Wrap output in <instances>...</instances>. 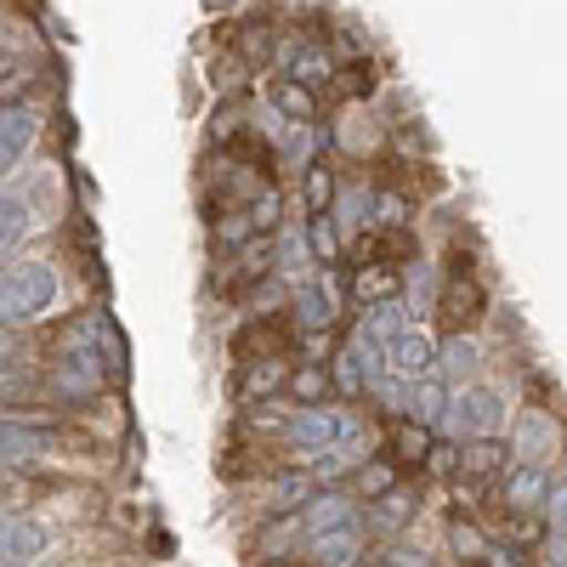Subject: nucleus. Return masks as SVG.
<instances>
[{
  "label": "nucleus",
  "mask_w": 567,
  "mask_h": 567,
  "mask_svg": "<svg viewBox=\"0 0 567 567\" xmlns=\"http://www.w3.org/2000/svg\"><path fill=\"white\" fill-rule=\"evenodd\" d=\"M505 409H511V403L499 398V386L471 381V386H454L443 425L454 432V443H471V437H499V420H505Z\"/></svg>",
  "instance_id": "1"
},
{
  "label": "nucleus",
  "mask_w": 567,
  "mask_h": 567,
  "mask_svg": "<svg viewBox=\"0 0 567 567\" xmlns=\"http://www.w3.org/2000/svg\"><path fill=\"white\" fill-rule=\"evenodd\" d=\"M301 341V329H296V318L290 312H272V318H245L239 329H233V358L239 363H256V358H284Z\"/></svg>",
  "instance_id": "2"
},
{
  "label": "nucleus",
  "mask_w": 567,
  "mask_h": 567,
  "mask_svg": "<svg viewBox=\"0 0 567 567\" xmlns=\"http://www.w3.org/2000/svg\"><path fill=\"white\" fill-rule=\"evenodd\" d=\"M52 301H58V272L45 267V261H18V267L7 272V318H12V323L40 318Z\"/></svg>",
  "instance_id": "3"
},
{
  "label": "nucleus",
  "mask_w": 567,
  "mask_h": 567,
  "mask_svg": "<svg viewBox=\"0 0 567 567\" xmlns=\"http://www.w3.org/2000/svg\"><path fill=\"white\" fill-rule=\"evenodd\" d=\"M488 312V296L477 278H443V301H437V323L443 336H471Z\"/></svg>",
  "instance_id": "4"
},
{
  "label": "nucleus",
  "mask_w": 567,
  "mask_h": 567,
  "mask_svg": "<svg viewBox=\"0 0 567 567\" xmlns=\"http://www.w3.org/2000/svg\"><path fill=\"white\" fill-rule=\"evenodd\" d=\"M290 358H256V363H239L233 374V392H239V409H256V403H278L290 392Z\"/></svg>",
  "instance_id": "5"
},
{
  "label": "nucleus",
  "mask_w": 567,
  "mask_h": 567,
  "mask_svg": "<svg viewBox=\"0 0 567 567\" xmlns=\"http://www.w3.org/2000/svg\"><path fill=\"white\" fill-rule=\"evenodd\" d=\"M499 511L505 516H539L545 511V499H550V477H545V465H523L516 460L505 477H499Z\"/></svg>",
  "instance_id": "6"
},
{
  "label": "nucleus",
  "mask_w": 567,
  "mask_h": 567,
  "mask_svg": "<svg viewBox=\"0 0 567 567\" xmlns=\"http://www.w3.org/2000/svg\"><path fill=\"white\" fill-rule=\"evenodd\" d=\"M561 449V425L545 414V409H523L511 425V454L523 460V465H545L550 454Z\"/></svg>",
  "instance_id": "7"
},
{
  "label": "nucleus",
  "mask_w": 567,
  "mask_h": 567,
  "mask_svg": "<svg viewBox=\"0 0 567 567\" xmlns=\"http://www.w3.org/2000/svg\"><path fill=\"white\" fill-rule=\"evenodd\" d=\"M437 363H443V347H437L432 329H414L409 323L403 336L392 341V374H398V381H432Z\"/></svg>",
  "instance_id": "8"
},
{
  "label": "nucleus",
  "mask_w": 567,
  "mask_h": 567,
  "mask_svg": "<svg viewBox=\"0 0 567 567\" xmlns=\"http://www.w3.org/2000/svg\"><path fill=\"white\" fill-rule=\"evenodd\" d=\"M256 499L267 516H301L318 499V477H307V471H278V477L256 483Z\"/></svg>",
  "instance_id": "9"
},
{
  "label": "nucleus",
  "mask_w": 567,
  "mask_h": 567,
  "mask_svg": "<svg viewBox=\"0 0 567 567\" xmlns=\"http://www.w3.org/2000/svg\"><path fill=\"white\" fill-rule=\"evenodd\" d=\"M290 318H296V329L307 336V329H336V318H341V307H336V272H318L312 284H301L296 290V307H290Z\"/></svg>",
  "instance_id": "10"
},
{
  "label": "nucleus",
  "mask_w": 567,
  "mask_h": 567,
  "mask_svg": "<svg viewBox=\"0 0 567 567\" xmlns=\"http://www.w3.org/2000/svg\"><path fill=\"white\" fill-rule=\"evenodd\" d=\"M505 471H511V443H499V437H471V443H460V477H465V483L499 488Z\"/></svg>",
  "instance_id": "11"
},
{
  "label": "nucleus",
  "mask_w": 567,
  "mask_h": 567,
  "mask_svg": "<svg viewBox=\"0 0 567 567\" xmlns=\"http://www.w3.org/2000/svg\"><path fill=\"white\" fill-rule=\"evenodd\" d=\"M347 290H352V307H358V312L386 307V301H398V296H403V272H398V267H381V261H358Z\"/></svg>",
  "instance_id": "12"
},
{
  "label": "nucleus",
  "mask_w": 567,
  "mask_h": 567,
  "mask_svg": "<svg viewBox=\"0 0 567 567\" xmlns=\"http://www.w3.org/2000/svg\"><path fill=\"white\" fill-rule=\"evenodd\" d=\"M414 511H420V488H409V483H398L392 494H381L374 505H363V528H374V534H409V523H414Z\"/></svg>",
  "instance_id": "13"
},
{
  "label": "nucleus",
  "mask_w": 567,
  "mask_h": 567,
  "mask_svg": "<svg viewBox=\"0 0 567 567\" xmlns=\"http://www.w3.org/2000/svg\"><path fill=\"white\" fill-rule=\"evenodd\" d=\"M432 449H437V437H432V425H425V420H392L386 425V460H398L403 471L409 465H420L425 471V460H432Z\"/></svg>",
  "instance_id": "14"
},
{
  "label": "nucleus",
  "mask_w": 567,
  "mask_h": 567,
  "mask_svg": "<svg viewBox=\"0 0 567 567\" xmlns=\"http://www.w3.org/2000/svg\"><path fill=\"white\" fill-rule=\"evenodd\" d=\"M398 483H403V465L386 460V454H369V460L352 471V477H347V494H352L358 505H374L381 494H392Z\"/></svg>",
  "instance_id": "15"
},
{
  "label": "nucleus",
  "mask_w": 567,
  "mask_h": 567,
  "mask_svg": "<svg viewBox=\"0 0 567 567\" xmlns=\"http://www.w3.org/2000/svg\"><path fill=\"white\" fill-rule=\"evenodd\" d=\"M363 261H381V267H409V261H420V239L409 227H374L369 239H363Z\"/></svg>",
  "instance_id": "16"
},
{
  "label": "nucleus",
  "mask_w": 567,
  "mask_h": 567,
  "mask_svg": "<svg viewBox=\"0 0 567 567\" xmlns=\"http://www.w3.org/2000/svg\"><path fill=\"white\" fill-rule=\"evenodd\" d=\"M290 398L296 409H329V398H341L336 392V374H329V363H296V374H290Z\"/></svg>",
  "instance_id": "17"
},
{
  "label": "nucleus",
  "mask_w": 567,
  "mask_h": 567,
  "mask_svg": "<svg viewBox=\"0 0 567 567\" xmlns=\"http://www.w3.org/2000/svg\"><path fill=\"white\" fill-rule=\"evenodd\" d=\"M443 369L454 374V386H471L483 374V347L471 341V336H449L443 341Z\"/></svg>",
  "instance_id": "18"
},
{
  "label": "nucleus",
  "mask_w": 567,
  "mask_h": 567,
  "mask_svg": "<svg viewBox=\"0 0 567 567\" xmlns=\"http://www.w3.org/2000/svg\"><path fill=\"white\" fill-rule=\"evenodd\" d=\"M301 199L312 216H329V205H336V171H329V159H312L301 171Z\"/></svg>",
  "instance_id": "19"
},
{
  "label": "nucleus",
  "mask_w": 567,
  "mask_h": 567,
  "mask_svg": "<svg viewBox=\"0 0 567 567\" xmlns=\"http://www.w3.org/2000/svg\"><path fill=\"white\" fill-rule=\"evenodd\" d=\"M45 545H52V534H45L40 523H23V516L7 523V561H34Z\"/></svg>",
  "instance_id": "20"
},
{
  "label": "nucleus",
  "mask_w": 567,
  "mask_h": 567,
  "mask_svg": "<svg viewBox=\"0 0 567 567\" xmlns=\"http://www.w3.org/2000/svg\"><path fill=\"white\" fill-rule=\"evenodd\" d=\"M272 109H278V114H290V120H301V125L318 114L312 91H307L301 80H278V85H272Z\"/></svg>",
  "instance_id": "21"
},
{
  "label": "nucleus",
  "mask_w": 567,
  "mask_h": 567,
  "mask_svg": "<svg viewBox=\"0 0 567 567\" xmlns=\"http://www.w3.org/2000/svg\"><path fill=\"white\" fill-rule=\"evenodd\" d=\"M29 136H34V114H29V109H7V148H0V159H7V171H12L18 159H23Z\"/></svg>",
  "instance_id": "22"
},
{
  "label": "nucleus",
  "mask_w": 567,
  "mask_h": 567,
  "mask_svg": "<svg viewBox=\"0 0 567 567\" xmlns=\"http://www.w3.org/2000/svg\"><path fill=\"white\" fill-rule=\"evenodd\" d=\"M449 545H454V556H460V561H483L494 539H483V528H477V523H454V528H449Z\"/></svg>",
  "instance_id": "23"
},
{
  "label": "nucleus",
  "mask_w": 567,
  "mask_h": 567,
  "mask_svg": "<svg viewBox=\"0 0 567 567\" xmlns=\"http://www.w3.org/2000/svg\"><path fill=\"white\" fill-rule=\"evenodd\" d=\"M272 52H278L272 29H245V34H239V63L261 69V63H272Z\"/></svg>",
  "instance_id": "24"
},
{
  "label": "nucleus",
  "mask_w": 567,
  "mask_h": 567,
  "mask_svg": "<svg viewBox=\"0 0 567 567\" xmlns=\"http://www.w3.org/2000/svg\"><path fill=\"white\" fill-rule=\"evenodd\" d=\"M307 239H312V256H318L323 267H329V261H341V239H336V221H329V216H312Z\"/></svg>",
  "instance_id": "25"
},
{
  "label": "nucleus",
  "mask_w": 567,
  "mask_h": 567,
  "mask_svg": "<svg viewBox=\"0 0 567 567\" xmlns=\"http://www.w3.org/2000/svg\"><path fill=\"white\" fill-rule=\"evenodd\" d=\"M341 91H347V97H369V91H374V63H369V58L347 63V69H341Z\"/></svg>",
  "instance_id": "26"
},
{
  "label": "nucleus",
  "mask_w": 567,
  "mask_h": 567,
  "mask_svg": "<svg viewBox=\"0 0 567 567\" xmlns=\"http://www.w3.org/2000/svg\"><path fill=\"white\" fill-rule=\"evenodd\" d=\"M545 523H550V534H561V539H567V477H561V483H550V499H545Z\"/></svg>",
  "instance_id": "27"
},
{
  "label": "nucleus",
  "mask_w": 567,
  "mask_h": 567,
  "mask_svg": "<svg viewBox=\"0 0 567 567\" xmlns=\"http://www.w3.org/2000/svg\"><path fill=\"white\" fill-rule=\"evenodd\" d=\"M425 471H432V477H460V443H437Z\"/></svg>",
  "instance_id": "28"
},
{
  "label": "nucleus",
  "mask_w": 567,
  "mask_h": 567,
  "mask_svg": "<svg viewBox=\"0 0 567 567\" xmlns=\"http://www.w3.org/2000/svg\"><path fill=\"white\" fill-rule=\"evenodd\" d=\"M290 80H301L307 91H318V85L329 80V58H318V52H307V58L296 63V74H290Z\"/></svg>",
  "instance_id": "29"
},
{
  "label": "nucleus",
  "mask_w": 567,
  "mask_h": 567,
  "mask_svg": "<svg viewBox=\"0 0 567 567\" xmlns=\"http://www.w3.org/2000/svg\"><path fill=\"white\" fill-rule=\"evenodd\" d=\"M278 210H284V205H278V194L267 187V194L250 205V221H256V233H272V227H278Z\"/></svg>",
  "instance_id": "30"
},
{
  "label": "nucleus",
  "mask_w": 567,
  "mask_h": 567,
  "mask_svg": "<svg viewBox=\"0 0 567 567\" xmlns=\"http://www.w3.org/2000/svg\"><path fill=\"white\" fill-rule=\"evenodd\" d=\"M483 567H528V561H523V550H516V545L494 539V545H488V556H483Z\"/></svg>",
  "instance_id": "31"
},
{
  "label": "nucleus",
  "mask_w": 567,
  "mask_h": 567,
  "mask_svg": "<svg viewBox=\"0 0 567 567\" xmlns=\"http://www.w3.org/2000/svg\"><path fill=\"white\" fill-rule=\"evenodd\" d=\"M381 556H386V567H432V556L414 550V545H392V550H381Z\"/></svg>",
  "instance_id": "32"
},
{
  "label": "nucleus",
  "mask_w": 567,
  "mask_h": 567,
  "mask_svg": "<svg viewBox=\"0 0 567 567\" xmlns=\"http://www.w3.org/2000/svg\"><path fill=\"white\" fill-rule=\"evenodd\" d=\"M358 567H386V556H363Z\"/></svg>",
  "instance_id": "33"
}]
</instances>
